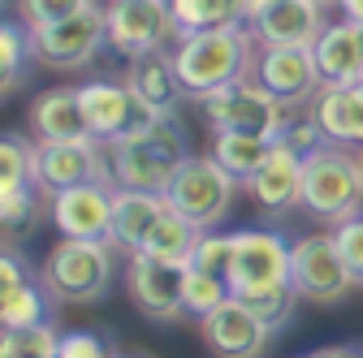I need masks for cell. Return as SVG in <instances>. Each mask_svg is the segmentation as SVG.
<instances>
[{
    "label": "cell",
    "mask_w": 363,
    "mask_h": 358,
    "mask_svg": "<svg viewBox=\"0 0 363 358\" xmlns=\"http://www.w3.org/2000/svg\"><path fill=\"white\" fill-rule=\"evenodd\" d=\"M247 5H251V0H247Z\"/></svg>",
    "instance_id": "cell-43"
},
{
    "label": "cell",
    "mask_w": 363,
    "mask_h": 358,
    "mask_svg": "<svg viewBox=\"0 0 363 358\" xmlns=\"http://www.w3.org/2000/svg\"><path fill=\"white\" fill-rule=\"evenodd\" d=\"M113 272H117L113 242H86V238H61L39 267L48 294L57 302H78V306L104 302L113 289Z\"/></svg>",
    "instance_id": "cell-5"
},
{
    "label": "cell",
    "mask_w": 363,
    "mask_h": 358,
    "mask_svg": "<svg viewBox=\"0 0 363 358\" xmlns=\"http://www.w3.org/2000/svg\"><path fill=\"white\" fill-rule=\"evenodd\" d=\"M290 255H294V242H286L272 229L234 233V267H230L234 294L264 289V285H286L290 281Z\"/></svg>",
    "instance_id": "cell-16"
},
{
    "label": "cell",
    "mask_w": 363,
    "mask_h": 358,
    "mask_svg": "<svg viewBox=\"0 0 363 358\" xmlns=\"http://www.w3.org/2000/svg\"><path fill=\"white\" fill-rule=\"evenodd\" d=\"M43 190H22V195H0V220L5 233H30L39 225V207H43Z\"/></svg>",
    "instance_id": "cell-33"
},
{
    "label": "cell",
    "mask_w": 363,
    "mask_h": 358,
    "mask_svg": "<svg viewBox=\"0 0 363 358\" xmlns=\"http://www.w3.org/2000/svg\"><path fill=\"white\" fill-rule=\"evenodd\" d=\"M113 182H86L52 199V225L61 238L113 242Z\"/></svg>",
    "instance_id": "cell-17"
},
{
    "label": "cell",
    "mask_w": 363,
    "mask_h": 358,
    "mask_svg": "<svg viewBox=\"0 0 363 358\" xmlns=\"http://www.w3.org/2000/svg\"><path fill=\"white\" fill-rule=\"evenodd\" d=\"M303 151H294L290 143H277V151H272V160L247 182V190L255 195V203L272 216L281 212H294L303 203Z\"/></svg>",
    "instance_id": "cell-20"
},
{
    "label": "cell",
    "mask_w": 363,
    "mask_h": 358,
    "mask_svg": "<svg viewBox=\"0 0 363 358\" xmlns=\"http://www.w3.org/2000/svg\"><path fill=\"white\" fill-rule=\"evenodd\" d=\"M125 82H130V91L139 100H147L156 112H177L182 100H191L186 86H182L177 65H173V52H147L139 61H130Z\"/></svg>",
    "instance_id": "cell-24"
},
{
    "label": "cell",
    "mask_w": 363,
    "mask_h": 358,
    "mask_svg": "<svg viewBox=\"0 0 363 358\" xmlns=\"http://www.w3.org/2000/svg\"><path fill=\"white\" fill-rule=\"evenodd\" d=\"M164 195H152V190H125L117 186L113 190V246L134 255V250H143L152 225L164 216Z\"/></svg>",
    "instance_id": "cell-23"
},
{
    "label": "cell",
    "mask_w": 363,
    "mask_h": 358,
    "mask_svg": "<svg viewBox=\"0 0 363 358\" xmlns=\"http://www.w3.org/2000/svg\"><path fill=\"white\" fill-rule=\"evenodd\" d=\"M169 9L177 22V39L247 22V0H169Z\"/></svg>",
    "instance_id": "cell-27"
},
{
    "label": "cell",
    "mask_w": 363,
    "mask_h": 358,
    "mask_svg": "<svg viewBox=\"0 0 363 358\" xmlns=\"http://www.w3.org/2000/svg\"><path fill=\"white\" fill-rule=\"evenodd\" d=\"M307 216L342 225L363 212V177L354 164V151H342V143H320L303 160V203Z\"/></svg>",
    "instance_id": "cell-4"
},
{
    "label": "cell",
    "mask_w": 363,
    "mask_h": 358,
    "mask_svg": "<svg viewBox=\"0 0 363 358\" xmlns=\"http://www.w3.org/2000/svg\"><path fill=\"white\" fill-rule=\"evenodd\" d=\"M311 48H315V65H320L325 86H350L363 78V26L346 18L329 22Z\"/></svg>",
    "instance_id": "cell-21"
},
{
    "label": "cell",
    "mask_w": 363,
    "mask_h": 358,
    "mask_svg": "<svg viewBox=\"0 0 363 358\" xmlns=\"http://www.w3.org/2000/svg\"><path fill=\"white\" fill-rule=\"evenodd\" d=\"M333 233H337V246H342V259H346V267H350L354 285L363 289V212L350 216V220H342Z\"/></svg>",
    "instance_id": "cell-37"
},
{
    "label": "cell",
    "mask_w": 363,
    "mask_h": 358,
    "mask_svg": "<svg viewBox=\"0 0 363 358\" xmlns=\"http://www.w3.org/2000/svg\"><path fill=\"white\" fill-rule=\"evenodd\" d=\"M320 5H337V0H320Z\"/></svg>",
    "instance_id": "cell-42"
},
{
    "label": "cell",
    "mask_w": 363,
    "mask_h": 358,
    "mask_svg": "<svg viewBox=\"0 0 363 358\" xmlns=\"http://www.w3.org/2000/svg\"><path fill=\"white\" fill-rule=\"evenodd\" d=\"M199 337L216 358H264L277 333H272L247 302L230 298V302H220L212 316L199 320Z\"/></svg>",
    "instance_id": "cell-15"
},
{
    "label": "cell",
    "mask_w": 363,
    "mask_h": 358,
    "mask_svg": "<svg viewBox=\"0 0 363 358\" xmlns=\"http://www.w3.org/2000/svg\"><path fill=\"white\" fill-rule=\"evenodd\" d=\"M238 302H247L255 316L272 328V333H281L294 324V311H298V289L286 281V285H264V289H242L234 294Z\"/></svg>",
    "instance_id": "cell-31"
},
{
    "label": "cell",
    "mask_w": 363,
    "mask_h": 358,
    "mask_svg": "<svg viewBox=\"0 0 363 358\" xmlns=\"http://www.w3.org/2000/svg\"><path fill=\"white\" fill-rule=\"evenodd\" d=\"M290 285L298 289V298L320 302V306H333L354 289V277H350V267L342 259L337 233H311V238L294 242Z\"/></svg>",
    "instance_id": "cell-9"
},
{
    "label": "cell",
    "mask_w": 363,
    "mask_h": 358,
    "mask_svg": "<svg viewBox=\"0 0 363 358\" xmlns=\"http://www.w3.org/2000/svg\"><path fill=\"white\" fill-rule=\"evenodd\" d=\"M186 263L203 267V272L230 277V267H234V233H199V242H195Z\"/></svg>",
    "instance_id": "cell-34"
},
{
    "label": "cell",
    "mask_w": 363,
    "mask_h": 358,
    "mask_svg": "<svg viewBox=\"0 0 363 358\" xmlns=\"http://www.w3.org/2000/svg\"><path fill=\"white\" fill-rule=\"evenodd\" d=\"M117 345L104 328H78V333H65L61 337V350L57 358H113Z\"/></svg>",
    "instance_id": "cell-36"
},
{
    "label": "cell",
    "mask_w": 363,
    "mask_h": 358,
    "mask_svg": "<svg viewBox=\"0 0 363 358\" xmlns=\"http://www.w3.org/2000/svg\"><path fill=\"white\" fill-rule=\"evenodd\" d=\"M0 324L5 328H30V324H57V298L48 294L43 277H35L26 259L5 246V263H0Z\"/></svg>",
    "instance_id": "cell-14"
},
{
    "label": "cell",
    "mask_w": 363,
    "mask_h": 358,
    "mask_svg": "<svg viewBox=\"0 0 363 358\" xmlns=\"http://www.w3.org/2000/svg\"><path fill=\"white\" fill-rule=\"evenodd\" d=\"M195 104H199L212 134H264V139H281L298 121V108L277 100L259 78L255 82L242 78L234 86H220V91H212Z\"/></svg>",
    "instance_id": "cell-3"
},
{
    "label": "cell",
    "mask_w": 363,
    "mask_h": 358,
    "mask_svg": "<svg viewBox=\"0 0 363 358\" xmlns=\"http://www.w3.org/2000/svg\"><path fill=\"white\" fill-rule=\"evenodd\" d=\"M247 26L259 48H311L329 26V5L320 0H251Z\"/></svg>",
    "instance_id": "cell-11"
},
{
    "label": "cell",
    "mask_w": 363,
    "mask_h": 358,
    "mask_svg": "<svg viewBox=\"0 0 363 358\" xmlns=\"http://www.w3.org/2000/svg\"><path fill=\"white\" fill-rule=\"evenodd\" d=\"M35 61H39L35 57V30L22 18H5V26H0V78H5V100H13L26 86Z\"/></svg>",
    "instance_id": "cell-26"
},
{
    "label": "cell",
    "mask_w": 363,
    "mask_h": 358,
    "mask_svg": "<svg viewBox=\"0 0 363 358\" xmlns=\"http://www.w3.org/2000/svg\"><path fill=\"white\" fill-rule=\"evenodd\" d=\"M108 48V18L104 5H86L65 22L39 26L35 30V57L48 69H82Z\"/></svg>",
    "instance_id": "cell-10"
},
{
    "label": "cell",
    "mask_w": 363,
    "mask_h": 358,
    "mask_svg": "<svg viewBox=\"0 0 363 358\" xmlns=\"http://www.w3.org/2000/svg\"><path fill=\"white\" fill-rule=\"evenodd\" d=\"M104 156H108L113 186L164 195V186L173 182V173L186 164L195 151H191L186 125L177 121V112H164L147 134H134V139H113V143H104Z\"/></svg>",
    "instance_id": "cell-2"
},
{
    "label": "cell",
    "mask_w": 363,
    "mask_h": 358,
    "mask_svg": "<svg viewBox=\"0 0 363 358\" xmlns=\"http://www.w3.org/2000/svg\"><path fill=\"white\" fill-rule=\"evenodd\" d=\"M182 281H186V263H169V259H156L147 250H134L125 263V294L156 324H177L186 316Z\"/></svg>",
    "instance_id": "cell-12"
},
{
    "label": "cell",
    "mask_w": 363,
    "mask_h": 358,
    "mask_svg": "<svg viewBox=\"0 0 363 358\" xmlns=\"http://www.w3.org/2000/svg\"><path fill=\"white\" fill-rule=\"evenodd\" d=\"M230 298H234L230 277H220V272H203V267H191V263H186V281H182V302H186V316H191V320L212 316V311H216L220 302H230Z\"/></svg>",
    "instance_id": "cell-30"
},
{
    "label": "cell",
    "mask_w": 363,
    "mask_h": 358,
    "mask_svg": "<svg viewBox=\"0 0 363 358\" xmlns=\"http://www.w3.org/2000/svg\"><path fill=\"white\" fill-rule=\"evenodd\" d=\"M307 358H363V345H325V350H315Z\"/></svg>",
    "instance_id": "cell-38"
},
{
    "label": "cell",
    "mask_w": 363,
    "mask_h": 358,
    "mask_svg": "<svg viewBox=\"0 0 363 358\" xmlns=\"http://www.w3.org/2000/svg\"><path fill=\"white\" fill-rule=\"evenodd\" d=\"M255 78L294 108H307L325 86L320 65H315V48H259Z\"/></svg>",
    "instance_id": "cell-18"
},
{
    "label": "cell",
    "mask_w": 363,
    "mask_h": 358,
    "mask_svg": "<svg viewBox=\"0 0 363 358\" xmlns=\"http://www.w3.org/2000/svg\"><path fill=\"white\" fill-rule=\"evenodd\" d=\"M238 186L242 182L234 173H225L216 156H191L173 173V182L164 186V203L186 216L195 229L212 233V229H220L225 220H230Z\"/></svg>",
    "instance_id": "cell-6"
},
{
    "label": "cell",
    "mask_w": 363,
    "mask_h": 358,
    "mask_svg": "<svg viewBox=\"0 0 363 358\" xmlns=\"http://www.w3.org/2000/svg\"><path fill=\"white\" fill-rule=\"evenodd\" d=\"M272 151H277V139H264V134H212V156L242 186L272 160Z\"/></svg>",
    "instance_id": "cell-25"
},
{
    "label": "cell",
    "mask_w": 363,
    "mask_h": 358,
    "mask_svg": "<svg viewBox=\"0 0 363 358\" xmlns=\"http://www.w3.org/2000/svg\"><path fill=\"white\" fill-rule=\"evenodd\" d=\"M86 5H96V0H18V13H22V22L30 30H39V26H52V22L74 18Z\"/></svg>",
    "instance_id": "cell-35"
},
{
    "label": "cell",
    "mask_w": 363,
    "mask_h": 358,
    "mask_svg": "<svg viewBox=\"0 0 363 358\" xmlns=\"http://www.w3.org/2000/svg\"><path fill=\"white\" fill-rule=\"evenodd\" d=\"M199 233H203V229H195L182 212L164 207V216L152 225V233H147L143 250H147V255H156V259H169V263H186V259H191V250H195V242H199Z\"/></svg>",
    "instance_id": "cell-29"
},
{
    "label": "cell",
    "mask_w": 363,
    "mask_h": 358,
    "mask_svg": "<svg viewBox=\"0 0 363 358\" xmlns=\"http://www.w3.org/2000/svg\"><path fill=\"white\" fill-rule=\"evenodd\" d=\"M57 350H61L57 324H30V328H5L0 358H57Z\"/></svg>",
    "instance_id": "cell-32"
},
{
    "label": "cell",
    "mask_w": 363,
    "mask_h": 358,
    "mask_svg": "<svg viewBox=\"0 0 363 358\" xmlns=\"http://www.w3.org/2000/svg\"><path fill=\"white\" fill-rule=\"evenodd\" d=\"M35 156H39V143H30L26 134H18V129H9L5 139H0V195L39 190Z\"/></svg>",
    "instance_id": "cell-28"
},
{
    "label": "cell",
    "mask_w": 363,
    "mask_h": 358,
    "mask_svg": "<svg viewBox=\"0 0 363 358\" xmlns=\"http://www.w3.org/2000/svg\"><path fill=\"white\" fill-rule=\"evenodd\" d=\"M337 9H342V18H346V22L363 26V0H337Z\"/></svg>",
    "instance_id": "cell-39"
},
{
    "label": "cell",
    "mask_w": 363,
    "mask_h": 358,
    "mask_svg": "<svg viewBox=\"0 0 363 358\" xmlns=\"http://www.w3.org/2000/svg\"><path fill=\"white\" fill-rule=\"evenodd\" d=\"M39 143V139H35ZM35 177H39V190L57 199L61 190L86 186V182H113L108 173V156L100 139H78V143H39L35 156Z\"/></svg>",
    "instance_id": "cell-13"
},
{
    "label": "cell",
    "mask_w": 363,
    "mask_h": 358,
    "mask_svg": "<svg viewBox=\"0 0 363 358\" xmlns=\"http://www.w3.org/2000/svg\"><path fill=\"white\" fill-rule=\"evenodd\" d=\"M113 358H152V354H134V350H130V354H125V350H117V354H113Z\"/></svg>",
    "instance_id": "cell-40"
},
{
    "label": "cell",
    "mask_w": 363,
    "mask_h": 358,
    "mask_svg": "<svg viewBox=\"0 0 363 358\" xmlns=\"http://www.w3.org/2000/svg\"><path fill=\"white\" fill-rule=\"evenodd\" d=\"M78 96H82V112H86V125H91V139H100V143L147 134V129L164 117V112H156L147 100L134 96L130 82L96 78V82H82Z\"/></svg>",
    "instance_id": "cell-7"
},
{
    "label": "cell",
    "mask_w": 363,
    "mask_h": 358,
    "mask_svg": "<svg viewBox=\"0 0 363 358\" xmlns=\"http://www.w3.org/2000/svg\"><path fill=\"white\" fill-rule=\"evenodd\" d=\"M104 18H108V48L125 61L169 52V39L177 35L169 0H108Z\"/></svg>",
    "instance_id": "cell-8"
},
{
    "label": "cell",
    "mask_w": 363,
    "mask_h": 358,
    "mask_svg": "<svg viewBox=\"0 0 363 358\" xmlns=\"http://www.w3.org/2000/svg\"><path fill=\"white\" fill-rule=\"evenodd\" d=\"M173 65L182 74L191 100H203L220 86H234L255 74L259 65V39L251 35L247 22L220 26V30H199V35H182L173 48Z\"/></svg>",
    "instance_id": "cell-1"
},
{
    "label": "cell",
    "mask_w": 363,
    "mask_h": 358,
    "mask_svg": "<svg viewBox=\"0 0 363 358\" xmlns=\"http://www.w3.org/2000/svg\"><path fill=\"white\" fill-rule=\"evenodd\" d=\"M354 164H359V177H363V147L354 151Z\"/></svg>",
    "instance_id": "cell-41"
},
{
    "label": "cell",
    "mask_w": 363,
    "mask_h": 358,
    "mask_svg": "<svg viewBox=\"0 0 363 358\" xmlns=\"http://www.w3.org/2000/svg\"><path fill=\"white\" fill-rule=\"evenodd\" d=\"M26 125H30V134L39 143H78V139H91L78 86H52V91H39L30 100V108H26Z\"/></svg>",
    "instance_id": "cell-19"
},
{
    "label": "cell",
    "mask_w": 363,
    "mask_h": 358,
    "mask_svg": "<svg viewBox=\"0 0 363 358\" xmlns=\"http://www.w3.org/2000/svg\"><path fill=\"white\" fill-rule=\"evenodd\" d=\"M311 117L329 143L363 147V78L350 86H320V96L311 100Z\"/></svg>",
    "instance_id": "cell-22"
}]
</instances>
